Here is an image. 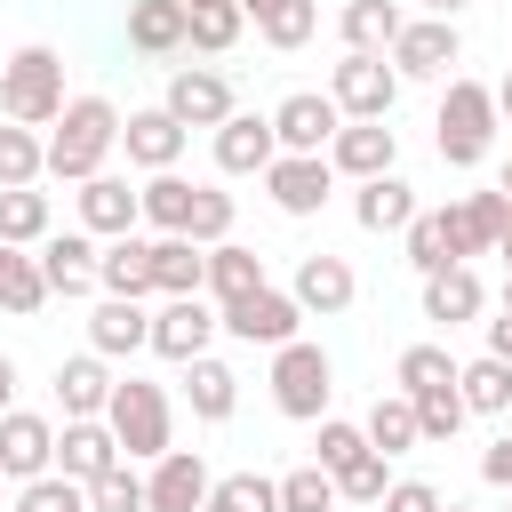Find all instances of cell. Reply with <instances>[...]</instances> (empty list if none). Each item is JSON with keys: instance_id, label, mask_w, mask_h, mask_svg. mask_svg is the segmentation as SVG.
<instances>
[{"instance_id": "obj_55", "label": "cell", "mask_w": 512, "mask_h": 512, "mask_svg": "<svg viewBox=\"0 0 512 512\" xmlns=\"http://www.w3.org/2000/svg\"><path fill=\"white\" fill-rule=\"evenodd\" d=\"M240 8H248V16H256V24H264V16H280V8H288V0H240Z\"/></svg>"}, {"instance_id": "obj_3", "label": "cell", "mask_w": 512, "mask_h": 512, "mask_svg": "<svg viewBox=\"0 0 512 512\" xmlns=\"http://www.w3.org/2000/svg\"><path fill=\"white\" fill-rule=\"evenodd\" d=\"M496 88H480V80H448V96H440V160L448 168H480L488 160V144H496Z\"/></svg>"}, {"instance_id": "obj_31", "label": "cell", "mask_w": 512, "mask_h": 512, "mask_svg": "<svg viewBox=\"0 0 512 512\" xmlns=\"http://www.w3.org/2000/svg\"><path fill=\"white\" fill-rule=\"evenodd\" d=\"M184 392H192V416H200V424H224L232 400H240V376H232L224 360L200 352V360H184Z\"/></svg>"}, {"instance_id": "obj_28", "label": "cell", "mask_w": 512, "mask_h": 512, "mask_svg": "<svg viewBox=\"0 0 512 512\" xmlns=\"http://www.w3.org/2000/svg\"><path fill=\"white\" fill-rule=\"evenodd\" d=\"M352 216H360V232H408L416 224V192L400 176H368L360 200H352Z\"/></svg>"}, {"instance_id": "obj_24", "label": "cell", "mask_w": 512, "mask_h": 512, "mask_svg": "<svg viewBox=\"0 0 512 512\" xmlns=\"http://www.w3.org/2000/svg\"><path fill=\"white\" fill-rule=\"evenodd\" d=\"M152 280H160V296H200L208 288V248L192 232H160L152 240Z\"/></svg>"}, {"instance_id": "obj_62", "label": "cell", "mask_w": 512, "mask_h": 512, "mask_svg": "<svg viewBox=\"0 0 512 512\" xmlns=\"http://www.w3.org/2000/svg\"><path fill=\"white\" fill-rule=\"evenodd\" d=\"M504 304H512V288H504Z\"/></svg>"}, {"instance_id": "obj_19", "label": "cell", "mask_w": 512, "mask_h": 512, "mask_svg": "<svg viewBox=\"0 0 512 512\" xmlns=\"http://www.w3.org/2000/svg\"><path fill=\"white\" fill-rule=\"evenodd\" d=\"M184 136H192V128H184L168 104H152V112H128V120H120V144H128V160H136V168H176Z\"/></svg>"}, {"instance_id": "obj_13", "label": "cell", "mask_w": 512, "mask_h": 512, "mask_svg": "<svg viewBox=\"0 0 512 512\" xmlns=\"http://www.w3.org/2000/svg\"><path fill=\"white\" fill-rule=\"evenodd\" d=\"M264 184H272V208H280V216H312V208L328 200L336 168H328V152H280V160L264 168Z\"/></svg>"}, {"instance_id": "obj_46", "label": "cell", "mask_w": 512, "mask_h": 512, "mask_svg": "<svg viewBox=\"0 0 512 512\" xmlns=\"http://www.w3.org/2000/svg\"><path fill=\"white\" fill-rule=\"evenodd\" d=\"M88 512H152V504H144V480L128 464H112L104 480H88Z\"/></svg>"}, {"instance_id": "obj_9", "label": "cell", "mask_w": 512, "mask_h": 512, "mask_svg": "<svg viewBox=\"0 0 512 512\" xmlns=\"http://www.w3.org/2000/svg\"><path fill=\"white\" fill-rule=\"evenodd\" d=\"M112 464H128V456H120V432H112L104 416H64V432H56V472H72V480L88 488V480H104Z\"/></svg>"}, {"instance_id": "obj_36", "label": "cell", "mask_w": 512, "mask_h": 512, "mask_svg": "<svg viewBox=\"0 0 512 512\" xmlns=\"http://www.w3.org/2000/svg\"><path fill=\"white\" fill-rule=\"evenodd\" d=\"M0 240H16V248L48 240V192H32V184H0Z\"/></svg>"}, {"instance_id": "obj_58", "label": "cell", "mask_w": 512, "mask_h": 512, "mask_svg": "<svg viewBox=\"0 0 512 512\" xmlns=\"http://www.w3.org/2000/svg\"><path fill=\"white\" fill-rule=\"evenodd\" d=\"M496 256H504V264H512V232H504V248H496Z\"/></svg>"}, {"instance_id": "obj_12", "label": "cell", "mask_w": 512, "mask_h": 512, "mask_svg": "<svg viewBox=\"0 0 512 512\" xmlns=\"http://www.w3.org/2000/svg\"><path fill=\"white\" fill-rule=\"evenodd\" d=\"M392 160H400V136L384 128V120H344L336 136H328V168L336 176H392Z\"/></svg>"}, {"instance_id": "obj_4", "label": "cell", "mask_w": 512, "mask_h": 512, "mask_svg": "<svg viewBox=\"0 0 512 512\" xmlns=\"http://www.w3.org/2000/svg\"><path fill=\"white\" fill-rule=\"evenodd\" d=\"M328 392H336L328 352H320V344H304V336H288V344L272 352V408H280V416H296V424H320V416H328Z\"/></svg>"}, {"instance_id": "obj_48", "label": "cell", "mask_w": 512, "mask_h": 512, "mask_svg": "<svg viewBox=\"0 0 512 512\" xmlns=\"http://www.w3.org/2000/svg\"><path fill=\"white\" fill-rule=\"evenodd\" d=\"M352 456H368V424H344V416H320V456H312V464H328V472H344Z\"/></svg>"}, {"instance_id": "obj_25", "label": "cell", "mask_w": 512, "mask_h": 512, "mask_svg": "<svg viewBox=\"0 0 512 512\" xmlns=\"http://www.w3.org/2000/svg\"><path fill=\"white\" fill-rule=\"evenodd\" d=\"M184 40H192L184 0H128V48H144V56H176Z\"/></svg>"}, {"instance_id": "obj_20", "label": "cell", "mask_w": 512, "mask_h": 512, "mask_svg": "<svg viewBox=\"0 0 512 512\" xmlns=\"http://www.w3.org/2000/svg\"><path fill=\"white\" fill-rule=\"evenodd\" d=\"M288 296H296L304 312H320V320H328V312H344V304L360 296V280H352V264H344V256H328V248H320V256H304V264H296V288H288Z\"/></svg>"}, {"instance_id": "obj_49", "label": "cell", "mask_w": 512, "mask_h": 512, "mask_svg": "<svg viewBox=\"0 0 512 512\" xmlns=\"http://www.w3.org/2000/svg\"><path fill=\"white\" fill-rule=\"evenodd\" d=\"M448 376H456V360L440 344H408L400 352V392H424V384H448Z\"/></svg>"}, {"instance_id": "obj_1", "label": "cell", "mask_w": 512, "mask_h": 512, "mask_svg": "<svg viewBox=\"0 0 512 512\" xmlns=\"http://www.w3.org/2000/svg\"><path fill=\"white\" fill-rule=\"evenodd\" d=\"M112 144H120V112L104 96H72L56 112V136H48V176L56 184H88V176H104Z\"/></svg>"}, {"instance_id": "obj_15", "label": "cell", "mask_w": 512, "mask_h": 512, "mask_svg": "<svg viewBox=\"0 0 512 512\" xmlns=\"http://www.w3.org/2000/svg\"><path fill=\"white\" fill-rule=\"evenodd\" d=\"M48 464H56V424L32 416V408H8V416H0V472L24 488V480H40Z\"/></svg>"}, {"instance_id": "obj_51", "label": "cell", "mask_w": 512, "mask_h": 512, "mask_svg": "<svg viewBox=\"0 0 512 512\" xmlns=\"http://www.w3.org/2000/svg\"><path fill=\"white\" fill-rule=\"evenodd\" d=\"M384 512H440V488L432 480H392L384 488Z\"/></svg>"}, {"instance_id": "obj_23", "label": "cell", "mask_w": 512, "mask_h": 512, "mask_svg": "<svg viewBox=\"0 0 512 512\" xmlns=\"http://www.w3.org/2000/svg\"><path fill=\"white\" fill-rule=\"evenodd\" d=\"M96 256H104V248H96L88 232H48V240H40V272H48V288H56V296L96 288Z\"/></svg>"}, {"instance_id": "obj_30", "label": "cell", "mask_w": 512, "mask_h": 512, "mask_svg": "<svg viewBox=\"0 0 512 512\" xmlns=\"http://www.w3.org/2000/svg\"><path fill=\"white\" fill-rule=\"evenodd\" d=\"M264 288V264H256V248H240V240H216L208 248V296L216 304H240V296H256Z\"/></svg>"}, {"instance_id": "obj_39", "label": "cell", "mask_w": 512, "mask_h": 512, "mask_svg": "<svg viewBox=\"0 0 512 512\" xmlns=\"http://www.w3.org/2000/svg\"><path fill=\"white\" fill-rule=\"evenodd\" d=\"M208 512H280V480H264V472H224V480L208 488Z\"/></svg>"}, {"instance_id": "obj_53", "label": "cell", "mask_w": 512, "mask_h": 512, "mask_svg": "<svg viewBox=\"0 0 512 512\" xmlns=\"http://www.w3.org/2000/svg\"><path fill=\"white\" fill-rule=\"evenodd\" d=\"M488 352H496V360H512V304L488 320Z\"/></svg>"}, {"instance_id": "obj_7", "label": "cell", "mask_w": 512, "mask_h": 512, "mask_svg": "<svg viewBox=\"0 0 512 512\" xmlns=\"http://www.w3.org/2000/svg\"><path fill=\"white\" fill-rule=\"evenodd\" d=\"M216 328H224V312H208V296H168V304L152 312V352L184 368V360H200V352H208V336H216Z\"/></svg>"}, {"instance_id": "obj_22", "label": "cell", "mask_w": 512, "mask_h": 512, "mask_svg": "<svg viewBox=\"0 0 512 512\" xmlns=\"http://www.w3.org/2000/svg\"><path fill=\"white\" fill-rule=\"evenodd\" d=\"M136 216H144V192H128L120 176H88V184H80V224H88V232L120 240V232H136Z\"/></svg>"}, {"instance_id": "obj_61", "label": "cell", "mask_w": 512, "mask_h": 512, "mask_svg": "<svg viewBox=\"0 0 512 512\" xmlns=\"http://www.w3.org/2000/svg\"><path fill=\"white\" fill-rule=\"evenodd\" d=\"M184 8H208V0H184Z\"/></svg>"}, {"instance_id": "obj_14", "label": "cell", "mask_w": 512, "mask_h": 512, "mask_svg": "<svg viewBox=\"0 0 512 512\" xmlns=\"http://www.w3.org/2000/svg\"><path fill=\"white\" fill-rule=\"evenodd\" d=\"M448 232H456V264L504 248V232H512V192H504V184H496V192H464V200L448 208Z\"/></svg>"}, {"instance_id": "obj_38", "label": "cell", "mask_w": 512, "mask_h": 512, "mask_svg": "<svg viewBox=\"0 0 512 512\" xmlns=\"http://www.w3.org/2000/svg\"><path fill=\"white\" fill-rule=\"evenodd\" d=\"M408 400H416V432H424V440H456V424L472 416L464 392H456V376H448V384H424V392H408Z\"/></svg>"}, {"instance_id": "obj_41", "label": "cell", "mask_w": 512, "mask_h": 512, "mask_svg": "<svg viewBox=\"0 0 512 512\" xmlns=\"http://www.w3.org/2000/svg\"><path fill=\"white\" fill-rule=\"evenodd\" d=\"M48 176V144L32 136V128H0V184H40Z\"/></svg>"}, {"instance_id": "obj_6", "label": "cell", "mask_w": 512, "mask_h": 512, "mask_svg": "<svg viewBox=\"0 0 512 512\" xmlns=\"http://www.w3.org/2000/svg\"><path fill=\"white\" fill-rule=\"evenodd\" d=\"M328 96H336V112H344V120H384V112L400 104V72H392L384 56H368V48H344V64H336Z\"/></svg>"}, {"instance_id": "obj_10", "label": "cell", "mask_w": 512, "mask_h": 512, "mask_svg": "<svg viewBox=\"0 0 512 512\" xmlns=\"http://www.w3.org/2000/svg\"><path fill=\"white\" fill-rule=\"evenodd\" d=\"M208 464H200V448H168V456H152V480H144V504L152 512H208Z\"/></svg>"}, {"instance_id": "obj_56", "label": "cell", "mask_w": 512, "mask_h": 512, "mask_svg": "<svg viewBox=\"0 0 512 512\" xmlns=\"http://www.w3.org/2000/svg\"><path fill=\"white\" fill-rule=\"evenodd\" d=\"M496 112H504V120H512V72H504V80H496Z\"/></svg>"}, {"instance_id": "obj_11", "label": "cell", "mask_w": 512, "mask_h": 512, "mask_svg": "<svg viewBox=\"0 0 512 512\" xmlns=\"http://www.w3.org/2000/svg\"><path fill=\"white\" fill-rule=\"evenodd\" d=\"M456 56H464L456 16H424V24H408V32L392 40V72H400V80H440Z\"/></svg>"}, {"instance_id": "obj_64", "label": "cell", "mask_w": 512, "mask_h": 512, "mask_svg": "<svg viewBox=\"0 0 512 512\" xmlns=\"http://www.w3.org/2000/svg\"><path fill=\"white\" fill-rule=\"evenodd\" d=\"M504 512H512V504H504Z\"/></svg>"}, {"instance_id": "obj_34", "label": "cell", "mask_w": 512, "mask_h": 512, "mask_svg": "<svg viewBox=\"0 0 512 512\" xmlns=\"http://www.w3.org/2000/svg\"><path fill=\"white\" fill-rule=\"evenodd\" d=\"M136 192H144V224L152 232H184L192 224V192L200 184H184L176 168H152V184H136Z\"/></svg>"}, {"instance_id": "obj_18", "label": "cell", "mask_w": 512, "mask_h": 512, "mask_svg": "<svg viewBox=\"0 0 512 512\" xmlns=\"http://www.w3.org/2000/svg\"><path fill=\"white\" fill-rule=\"evenodd\" d=\"M280 160V136H272V120H256V112H232L224 128H216V168L224 176H264Z\"/></svg>"}, {"instance_id": "obj_29", "label": "cell", "mask_w": 512, "mask_h": 512, "mask_svg": "<svg viewBox=\"0 0 512 512\" xmlns=\"http://www.w3.org/2000/svg\"><path fill=\"white\" fill-rule=\"evenodd\" d=\"M408 32L400 0H344V48H368V56H392V40Z\"/></svg>"}, {"instance_id": "obj_40", "label": "cell", "mask_w": 512, "mask_h": 512, "mask_svg": "<svg viewBox=\"0 0 512 512\" xmlns=\"http://www.w3.org/2000/svg\"><path fill=\"white\" fill-rule=\"evenodd\" d=\"M408 264H416V272H440V264H456V232H448V208H424V216L408 224Z\"/></svg>"}, {"instance_id": "obj_27", "label": "cell", "mask_w": 512, "mask_h": 512, "mask_svg": "<svg viewBox=\"0 0 512 512\" xmlns=\"http://www.w3.org/2000/svg\"><path fill=\"white\" fill-rule=\"evenodd\" d=\"M56 400H64V416H104V408H112V368H104V352L64 360V368H56Z\"/></svg>"}, {"instance_id": "obj_52", "label": "cell", "mask_w": 512, "mask_h": 512, "mask_svg": "<svg viewBox=\"0 0 512 512\" xmlns=\"http://www.w3.org/2000/svg\"><path fill=\"white\" fill-rule=\"evenodd\" d=\"M480 472H488V488H512V432H504V440H488Z\"/></svg>"}, {"instance_id": "obj_47", "label": "cell", "mask_w": 512, "mask_h": 512, "mask_svg": "<svg viewBox=\"0 0 512 512\" xmlns=\"http://www.w3.org/2000/svg\"><path fill=\"white\" fill-rule=\"evenodd\" d=\"M184 232H192L200 248H216V240L232 232V192H216V184H200V192H192V224H184Z\"/></svg>"}, {"instance_id": "obj_44", "label": "cell", "mask_w": 512, "mask_h": 512, "mask_svg": "<svg viewBox=\"0 0 512 512\" xmlns=\"http://www.w3.org/2000/svg\"><path fill=\"white\" fill-rule=\"evenodd\" d=\"M16 512H88V488L72 472H40V480L16 488Z\"/></svg>"}, {"instance_id": "obj_43", "label": "cell", "mask_w": 512, "mask_h": 512, "mask_svg": "<svg viewBox=\"0 0 512 512\" xmlns=\"http://www.w3.org/2000/svg\"><path fill=\"white\" fill-rule=\"evenodd\" d=\"M280 512H336V472L328 464H296L280 480Z\"/></svg>"}, {"instance_id": "obj_60", "label": "cell", "mask_w": 512, "mask_h": 512, "mask_svg": "<svg viewBox=\"0 0 512 512\" xmlns=\"http://www.w3.org/2000/svg\"><path fill=\"white\" fill-rule=\"evenodd\" d=\"M440 512H464V504H440Z\"/></svg>"}, {"instance_id": "obj_32", "label": "cell", "mask_w": 512, "mask_h": 512, "mask_svg": "<svg viewBox=\"0 0 512 512\" xmlns=\"http://www.w3.org/2000/svg\"><path fill=\"white\" fill-rule=\"evenodd\" d=\"M56 288H48V272H40V256H24L16 240H0V312H40Z\"/></svg>"}, {"instance_id": "obj_45", "label": "cell", "mask_w": 512, "mask_h": 512, "mask_svg": "<svg viewBox=\"0 0 512 512\" xmlns=\"http://www.w3.org/2000/svg\"><path fill=\"white\" fill-rule=\"evenodd\" d=\"M392 456L384 448H368V456H352L344 472H336V496H352V504H384V488H392V472H384Z\"/></svg>"}, {"instance_id": "obj_50", "label": "cell", "mask_w": 512, "mask_h": 512, "mask_svg": "<svg viewBox=\"0 0 512 512\" xmlns=\"http://www.w3.org/2000/svg\"><path fill=\"white\" fill-rule=\"evenodd\" d=\"M256 32H264L272 48H304V40L320 32V8H312V0H288V8H280V16H264Z\"/></svg>"}, {"instance_id": "obj_21", "label": "cell", "mask_w": 512, "mask_h": 512, "mask_svg": "<svg viewBox=\"0 0 512 512\" xmlns=\"http://www.w3.org/2000/svg\"><path fill=\"white\" fill-rule=\"evenodd\" d=\"M88 344H96L104 360L144 352V344H152V312H144V296H104V304H96V320H88Z\"/></svg>"}, {"instance_id": "obj_17", "label": "cell", "mask_w": 512, "mask_h": 512, "mask_svg": "<svg viewBox=\"0 0 512 512\" xmlns=\"http://www.w3.org/2000/svg\"><path fill=\"white\" fill-rule=\"evenodd\" d=\"M344 128V112H336V96H312V88H296L280 112H272V136H280V152H328V136Z\"/></svg>"}, {"instance_id": "obj_57", "label": "cell", "mask_w": 512, "mask_h": 512, "mask_svg": "<svg viewBox=\"0 0 512 512\" xmlns=\"http://www.w3.org/2000/svg\"><path fill=\"white\" fill-rule=\"evenodd\" d=\"M424 8H432V16H456V8H464V0H424Z\"/></svg>"}, {"instance_id": "obj_59", "label": "cell", "mask_w": 512, "mask_h": 512, "mask_svg": "<svg viewBox=\"0 0 512 512\" xmlns=\"http://www.w3.org/2000/svg\"><path fill=\"white\" fill-rule=\"evenodd\" d=\"M504 192H512V160H504Z\"/></svg>"}, {"instance_id": "obj_26", "label": "cell", "mask_w": 512, "mask_h": 512, "mask_svg": "<svg viewBox=\"0 0 512 512\" xmlns=\"http://www.w3.org/2000/svg\"><path fill=\"white\" fill-rule=\"evenodd\" d=\"M96 280H104V296H152V288H160V280H152V240L120 232V240L96 256Z\"/></svg>"}, {"instance_id": "obj_37", "label": "cell", "mask_w": 512, "mask_h": 512, "mask_svg": "<svg viewBox=\"0 0 512 512\" xmlns=\"http://www.w3.org/2000/svg\"><path fill=\"white\" fill-rule=\"evenodd\" d=\"M424 432H416V400L408 392H392V400H376L368 408V448H384V456H408Z\"/></svg>"}, {"instance_id": "obj_35", "label": "cell", "mask_w": 512, "mask_h": 512, "mask_svg": "<svg viewBox=\"0 0 512 512\" xmlns=\"http://www.w3.org/2000/svg\"><path fill=\"white\" fill-rule=\"evenodd\" d=\"M456 392H464V408L472 416H504L512 408V360H472V368H456Z\"/></svg>"}, {"instance_id": "obj_16", "label": "cell", "mask_w": 512, "mask_h": 512, "mask_svg": "<svg viewBox=\"0 0 512 512\" xmlns=\"http://www.w3.org/2000/svg\"><path fill=\"white\" fill-rule=\"evenodd\" d=\"M168 112H176L184 128H224V120H232V80L208 72V64H184V72L168 80Z\"/></svg>"}, {"instance_id": "obj_33", "label": "cell", "mask_w": 512, "mask_h": 512, "mask_svg": "<svg viewBox=\"0 0 512 512\" xmlns=\"http://www.w3.org/2000/svg\"><path fill=\"white\" fill-rule=\"evenodd\" d=\"M480 312V280L464 272V264H440V272H424V320H472Z\"/></svg>"}, {"instance_id": "obj_63", "label": "cell", "mask_w": 512, "mask_h": 512, "mask_svg": "<svg viewBox=\"0 0 512 512\" xmlns=\"http://www.w3.org/2000/svg\"><path fill=\"white\" fill-rule=\"evenodd\" d=\"M0 488H8V472H0Z\"/></svg>"}, {"instance_id": "obj_5", "label": "cell", "mask_w": 512, "mask_h": 512, "mask_svg": "<svg viewBox=\"0 0 512 512\" xmlns=\"http://www.w3.org/2000/svg\"><path fill=\"white\" fill-rule=\"evenodd\" d=\"M104 424L120 432V456L136 464H152V456H168V392L160 384H144V376H120L112 384V408H104Z\"/></svg>"}, {"instance_id": "obj_42", "label": "cell", "mask_w": 512, "mask_h": 512, "mask_svg": "<svg viewBox=\"0 0 512 512\" xmlns=\"http://www.w3.org/2000/svg\"><path fill=\"white\" fill-rule=\"evenodd\" d=\"M184 16H192V48H208V56H224L240 40V24H248L240 0H208V8H184Z\"/></svg>"}, {"instance_id": "obj_8", "label": "cell", "mask_w": 512, "mask_h": 512, "mask_svg": "<svg viewBox=\"0 0 512 512\" xmlns=\"http://www.w3.org/2000/svg\"><path fill=\"white\" fill-rule=\"evenodd\" d=\"M304 320H312V312H304L296 296H280V288H256V296L224 304V328H232L240 344H272V352H280V344H288Z\"/></svg>"}, {"instance_id": "obj_2", "label": "cell", "mask_w": 512, "mask_h": 512, "mask_svg": "<svg viewBox=\"0 0 512 512\" xmlns=\"http://www.w3.org/2000/svg\"><path fill=\"white\" fill-rule=\"evenodd\" d=\"M0 112L16 128H56V112H64V56L56 48H16L0 64Z\"/></svg>"}, {"instance_id": "obj_54", "label": "cell", "mask_w": 512, "mask_h": 512, "mask_svg": "<svg viewBox=\"0 0 512 512\" xmlns=\"http://www.w3.org/2000/svg\"><path fill=\"white\" fill-rule=\"evenodd\" d=\"M8 400H16V360L0 352V416H8Z\"/></svg>"}]
</instances>
